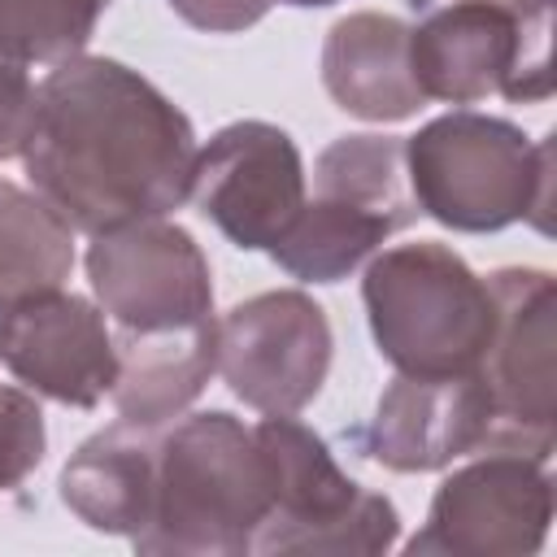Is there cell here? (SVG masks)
Returning <instances> with one entry per match:
<instances>
[{
    "mask_svg": "<svg viewBox=\"0 0 557 557\" xmlns=\"http://www.w3.org/2000/svg\"><path fill=\"white\" fill-rule=\"evenodd\" d=\"M313 191L366 205L396 226H409L422 213L405 170V139L392 135H344L322 148L313 165Z\"/></svg>",
    "mask_w": 557,
    "mask_h": 557,
    "instance_id": "d6986e66",
    "label": "cell"
},
{
    "mask_svg": "<svg viewBox=\"0 0 557 557\" xmlns=\"http://www.w3.org/2000/svg\"><path fill=\"white\" fill-rule=\"evenodd\" d=\"M366 313L379 352L400 374H474L492 339L496 300L444 244H400L370 261Z\"/></svg>",
    "mask_w": 557,
    "mask_h": 557,
    "instance_id": "277c9868",
    "label": "cell"
},
{
    "mask_svg": "<svg viewBox=\"0 0 557 557\" xmlns=\"http://www.w3.org/2000/svg\"><path fill=\"white\" fill-rule=\"evenodd\" d=\"M44 413L30 392L0 383V492L17 487L44 461Z\"/></svg>",
    "mask_w": 557,
    "mask_h": 557,
    "instance_id": "44dd1931",
    "label": "cell"
},
{
    "mask_svg": "<svg viewBox=\"0 0 557 557\" xmlns=\"http://www.w3.org/2000/svg\"><path fill=\"white\" fill-rule=\"evenodd\" d=\"M553 522V479L540 457L492 448L448 474L409 553L444 557H527Z\"/></svg>",
    "mask_w": 557,
    "mask_h": 557,
    "instance_id": "ba28073f",
    "label": "cell"
},
{
    "mask_svg": "<svg viewBox=\"0 0 557 557\" xmlns=\"http://www.w3.org/2000/svg\"><path fill=\"white\" fill-rule=\"evenodd\" d=\"M0 361L30 392L74 409L100 405L117 379V348L100 309L61 287L4 309Z\"/></svg>",
    "mask_w": 557,
    "mask_h": 557,
    "instance_id": "7c38bea8",
    "label": "cell"
},
{
    "mask_svg": "<svg viewBox=\"0 0 557 557\" xmlns=\"http://www.w3.org/2000/svg\"><path fill=\"white\" fill-rule=\"evenodd\" d=\"M87 278L117 331H161L213 318V274L200 244L165 222L100 231L87 248Z\"/></svg>",
    "mask_w": 557,
    "mask_h": 557,
    "instance_id": "30bf717a",
    "label": "cell"
},
{
    "mask_svg": "<svg viewBox=\"0 0 557 557\" xmlns=\"http://www.w3.org/2000/svg\"><path fill=\"white\" fill-rule=\"evenodd\" d=\"M104 4H109V0H104Z\"/></svg>",
    "mask_w": 557,
    "mask_h": 557,
    "instance_id": "4316f807",
    "label": "cell"
},
{
    "mask_svg": "<svg viewBox=\"0 0 557 557\" xmlns=\"http://www.w3.org/2000/svg\"><path fill=\"white\" fill-rule=\"evenodd\" d=\"M270 513V466L239 418L209 409L157 435L152 513L131 540L139 553L235 557Z\"/></svg>",
    "mask_w": 557,
    "mask_h": 557,
    "instance_id": "7a4b0ae2",
    "label": "cell"
},
{
    "mask_svg": "<svg viewBox=\"0 0 557 557\" xmlns=\"http://www.w3.org/2000/svg\"><path fill=\"white\" fill-rule=\"evenodd\" d=\"M487 4H500V9H509L518 17H544L548 13V0H487Z\"/></svg>",
    "mask_w": 557,
    "mask_h": 557,
    "instance_id": "cb8c5ba5",
    "label": "cell"
},
{
    "mask_svg": "<svg viewBox=\"0 0 557 557\" xmlns=\"http://www.w3.org/2000/svg\"><path fill=\"white\" fill-rule=\"evenodd\" d=\"M274 0H170V9L191 22L196 30H213V35H231V30H248L270 13Z\"/></svg>",
    "mask_w": 557,
    "mask_h": 557,
    "instance_id": "603a6c76",
    "label": "cell"
},
{
    "mask_svg": "<svg viewBox=\"0 0 557 557\" xmlns=\"http://www.w3.org/2000/svg\"><path fill=\"white\" fill-rule=\"evenodd\" d=\"M487 283L496 322L474 370L492 400L483 448H513L544 461L557 418V287L548 270H496Z\"/></svg>",
    "mask_w": 557,
    "mask_h": 557,
    "instance_id": "52a82bcc",
    "label": "cell"
},
{
    "mask_svg": "<svg viewBox=\"0 0 557 557\" xmlns=\"http://www.w3.org/2000/svg\"><path fill=\"white\" fill-rule=\"evenodd\" d=\"M409 61L426 100H544L553 91L548 13L518 17L487 0L444 4L409 26Z\"/></svg>",
    "mask_w": 557,
    "mask_h": 557,
    "instance_id": "8992f818",
    "label": "cell"
},
{
    "mask_svg": "<svg viewBox=\"0 0 557 557\" xmlns=\"http://www.w3.org/2000/svg\"><path fill=\"white\" fill-rule=\"evenodd\" d=\"M191 200L239 248H274L305 205V165L287 131L231 122L191 165Z\"/></svg>",
    "mask_w": 557,
    "mask_h": 557,
    "instance_id": "8fae6325",
    "label": "cell"
},
{
    "mask_svg": "<svg viewBox=\"0 0 557 557\" xmlns=\"http://www.w3.org/2000/svg\"><path fill=\"white\" fill-rule=\"evenodd\" d=\"M0 322H4V305H0Z\"/></svg>",
    "mask_w": 557,
    "mask_h": 557,
    "instance_id": "484cf974",
    "label": "cell"
},
{
    "mask_svg": "<svg viewBox=\"0 0 557 557\" xmlns=\"http://www.w3.org/2000/svg\"><path fill=\"white\" fill-rule=\"evenodd\" d=\"M405 170L422 213L453 231H500L518 218L548 231L553 144L487 113H444L405 139Z\"/></svg>",
    "mask_w": 557,
    "mask_h": 557,
    "instance_id": "3957f363",
    "label": "cell"
},
{
    "mask_svg": "<svg viewBox=\"0 0 557 557\" xmlns=\"http://www.w3.org/2000/svg\"><path fill=\"white\" fill-rule=\"evenodd\" d=\"M331 370V322L305 292H261L218 318V374L257 413H300Z\"/></svg>",
    "mask_w": 557,
    "mask_h": 557,
    "instance_id": "9c48e42d",
    "label": "cell"
},
{
    "mask_svg": "<svg viewBox=\"0 0 557 557\" xmlns=\"http://www.w3.org/2000/svg\"><path fill=\"white\" fill-rule=\"evenodd\" d=\"M257 444L270 466V513L252 535V553H383L396 540L387 496L348 479L326 444L292 413H265Z\"/></svg>",
    "mask_w": 557,
    "mask_h": 557,
    "instance_id": "5b68a950",
    "label": "cell"
},
{
    "mask_svg": "<svg viewBox=\"0 0 557 557\" xmlns=\"http://www.w3.org/2000/svg\"><path fill=\"white\" fill-rule=\"evenodd\" d=\"M104 0H0V57L30 65H65L83 57Z\"/></svg>",
    "mask_w": 557,
    "mask_h": 557,
    "instance_id": "ffe728a7",
    "label": "cell"
},
{
    "mask_svg": "<svg viewBox=\"0 0 557 557\" xmlns=\"http://www.w3.org/2000/svg\"><path fill=\"white\" fill-rule=\"evenodd\" d=\"M152 474H157V426L117 422L91 435L61 470V500L91 531L139 535L152 513Z\"/></svg>",
    "mask_w": 557,
    "mask_h": 557,
    "instance_id": "2e32d148",
    "label": "cell"
},
{
    "mask_svg": "<svg viewBox=\"0 0 557 557\" xmlns=\"http://www.w3.org/2000/svg\"><path fill=\"white\" fill-rule=\"evenodd\" d=\"M35 191L87 235L165 218L191 196L196 135L174 100L109 57H74L39 83L22 148Z\"/></svg>",
    "mask_w": 557,
    "mask_h": 557,
    "instance_id": "6da1fadb",
    "label": "cell"
},
{
    "mask_svg": "<svg viewBox=\"0 0 557 557\" xmlns=\"http://www.w3.org/2000/svg\"><path fill=\"white\" fill-rule=\"evenodd\" d=\"M74 270V226L39 196L0 178V305L65 287Z\"/></svg>",
    "mask_w": 557,
    "mask_h": 557,
    "instance_id": "e0dca14e",
    "label": "cell"
},
{
    "mask_svg": "<svg viewBox=\"0 0 557 557\" xmlns=\"http://www.w3.org/2000/svg\"><path fill=\"white\" fill-rule=\"evenodd\" d=\"M322 83L344 113L366 122H400L426 104L409 61V22L374 9L348 13L326 30Z\"/></svg>",
    "mask_w": 557,
    "mask_h": 557,
    "instance_id": "5bb4252c",
    "label": "cell"
},
{
    "mask_svg": "<svg viewBox=\"0 0 557 557\" xmlns=\"http://www.w3.org/2000/svg\"><path fill=\"white\" fill-rule=\"evenodd\" d=\"M117 379L109 387L126 422L161 426L178 418L218 370V318L161 326V331H117Z\"/></svg>",
    "mask_w": 557,
    "mask_h": 557,
    "instance_id": "9a60e30c",
    "label": "cell"
},
{
    "mask_svg": "<svg viewBox=\"0 0 557 557\" xmlns=\"http://www.w3.org/2000/svg\"><path fill=\"white\" fill-rule=\"evenodd\" d=\"M492 400L479 374H400L379 396L366 453L396 470H444L487 444Z\"/></svg>",
    "mask_w": 557,
    "mask_h": 557,
    "instance_id": "4fadbf2b",
    "label": "cell"
},
{
    "mask_svg": "<svg viewBox=\"0 0 557 557\" xmlns=\"http://www.w3.org/2000/svg\"><path fill=\"white\" fill-rule=\"evenodd\" d=\"M283 4H300V9H309V4H331V0H283Z\"/></svg>",
    "mask_w": 557,
    "mask_h": 557,
    "instance_id": "d4e9b609",
    "label": "cell"
},
{
    "mask_svg": "<svg viewBox=\"0 0 557 557\" xmlns=\"http://www.w3.org/2000/svg\"><path fill=\"white\" fill-rule=\"evenodd\" d=\"M39 109V87L30 83V70L0 57V161L22 157L30 126Z\"/></svg>",
    "mask_w": 557,
    "mask_h": 557,
    "instance_id": "7402d4cb",
    "label": "cell"
},
{
    "mask_svg": "<svg viewBox=\"0 0 557 557\" xmlns=\"http://www.w3.org/2000/svg\"><path fill=\"white\" fill-rule=\"evenodd\" d=\"M392 231H400L392 218H383L366 205L313 191V200L300 205V213L292 218V226L278 235V244L270 252L287 274H296L305 283H339L374 248H383V239Z\"/></svg>",
    "mask_w": 557,
    "mask_h": 557,
    "instance_id": "ac0fdd59",
    "label": "cell"
}]
</instances>
